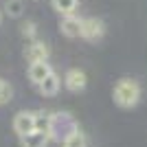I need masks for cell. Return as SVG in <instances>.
Returning a JSON list of instances; mask_svg holds the SVG:
<instances>
[{
	"instance_id": "cell-9",
	"label": "cell",
	"mask_w": 147,
	"mask_h": 147,
	"mask_svg": "<svg viewBox=\"0 0 147 147\" xmlns=\"http://www.w3.org/2000/svg\"><path fill=\"white\" fill-rule=\"evenodd\" d=\"M37 88H40V92H42L44 97H55L57 92H59V88H61V79H59V75L53 70V73H51V75H49V77H46V79H44Z\"/></svg>"
},
{
	"instance_id": "cell-10",
	"label": "cell",
	"mask_w": 147,
	"mask_h": 147,
	"mask_svg": "<svg viewBox=\"0 0 147 147\" xmlns=\"http://www.w3.org/2000/svg\"><path fill=\"white\" fill-rule=\"evenodd\" d=\"M49 141L51 138L46 132H31V134L20 136V145L22 147H46Z\"/></svg>"
},
{
	"instance_id": "cell-12",
	"label": "cell",
	"mask_w": 147,
	"mask_h": 147,
	"mask_svg": "<svg viewBox=\"0 0 147 147\" xmlns=\"http://www.w3.org/2000/svg\"><path fill=\"white\" fill-rule=\"evenodd\" d=\"M59 145L61 147H88V138H86V134H84L81 129H75L73 134L66 136Z\"/></svg>"
},
{
	"instance_id": "cell-16",
	"label": "cell",
	"mask_w": 147,
	"mask_h": 147,
	"mask_svg": "<svg viewBox=\"0 0 147 147\" xmlns=\"http://www.w3.org/2000/svg\"><path fill=\"white\" fill-rule=\"evenodd\" d=\"M11 86L7 84V81H2V86H0V105L7 103V101H11Z\"/></svg>"
},
{
	"instance_id": "cell-1",
	"label": "cell",
	"mask_w": 147,
	"mask_h": 147,
	"mask_svg": "<svg viewBox=\"0 0 147 147\" xmlns=\"http://www.w3.org/2000/svg\"><path fill=\"white\" fill-rule=\"evenodd\" d=\"M141 84L132 77H123L114 84L112 88V99H114V103L119 108H134L138 101H141Z\"/></svg>"
},
{
	"instance_id": "cell-7",
	"label": "cell",
	"mask_w": 147,
	"mask_h": 147,
	"mask_svg": "<svg viewBox=\"0 0 147 147\" xmlns=\"http://www.w3.org/2000/svg\"><path fill=\"white\" fill-rule=\"evenodd\" d=\"M53 73V68H51V64L46 59L44 61H33V64H29V79L33 86H40L49 75Z\"/></svg>"
},
{
	"instance_id": "cell-14",
	"label": "cell",
	"mask_w": 147,
	"mask_h": 147,
	"mask_svg": "<svg viewBox=\"0 0 147 147\" xmlns=\"http://www.w3.org/2000/svg\"><path fill=\"white\" fill-rule=\"evenodd\" d=\"M33 114H35V132H46L49 134L51 112H33Z\"/></svg>"
},
{
	"instance_id": "cell-2",
	"label": "cell",
	"mask_w": 147,
	"mask_h": 147,
	"mask_svg": "<svg viewBox=\"0 0 147 147\" xmlns=\"http://www.w3.org/2000/svg\"><path fill=\"white\" fill-rule=\"evenodd\" d=\"M75 129H79L75 117L70 112H51V121H49V138L51 141L61 143L66 136H70Z\"/></svg>"
},
{
	"instance_id": "cell-11",
	"label": "cell",
	"mask_w": 147,
	"mask_h": 147,
	"mask_svg": "<svg viewBox=\"0 0 147 147\" xmlns=\"http://www.w3.org/2000/svg\"><path fill=\"white\" fill-rule=\"evenodd\" d=\"M51 5H53V9L64 18V16H73V13H77L79 0H51Z\"/></svg>"
},
{
	"instance_id": "cell-17",
	"label": "cell",
	"mask_w": 147,
	"mask_h": 147,
	"mask_svg": "<svg viewBox=\"0 0 147 147\" xmlns=\"http://www.w3.org/2000/svg\"><path fill=\"white\" fill-rule=\"evenodd\" d=\"M0 24H2V11H0Z\"/></svg>"
},
{
	"instance_id": "cell-15",
	"label": "cell",
	"mask_w": 147,
	"mask_h": 147,
	"mask_svg": "<svg viewBox=\"0 0 147 147\" xmlns=\"http://www.w3.org/2000/svg\"><path fill=\"white\" fill-rule=\"evenodd\" d=\"M20 33H22V37L26 42H33V40H37V24L35 22H24L20 26Z\"/></svg>"
},
{
	"instance_id": "cell-13",
	"label": "cell",
	"mask_w": 147,
	"mask_h": 147,
	"mask_svg": "<svg viewBox=\"0 0 147 147\" xmlns=\"http://www.w3.org/2000/svg\"><path fill=\"white\" fill-rule=\"evenodd\" d=\"M5 13L9 18H22V13H24V2H22V0H7L5 2Z\"/></svg>"
},
{
	"instance_id": "cell-4",
	"label": "cell",
	"mask_w": 147,
	"mask_h": 147,
	"mask_svg": "<svg viewBox=\"0 0 147 147\" xmlns=\"http://www.w3.org/2000/svg\"><path fill=\"white\" fill-rule=\"evenodd\" d=\"M86 84H88V77L79 68H68L64 73V86L68 92H81L86 88Z\"/></svg>"
},
{
	"instance_id": "cell-5",
	"label": "cell",
	"mask_w": 147,
	"mask_h": 147,
	"mask_svg": "<svg viewBox=\"0 0 147 147\" xmlns=\"http://www.w3.org/2000/svg\"><path fill=\"white\" fill-rule=\"evenodd\" d=\"M24 59L29 61V64L49 59V46H46V42H42V40H33V42H29L24 46Z\"/></svg>"
},
{
	"instance_id": "cell-18",
	"label": "cell",
	"mask_w": 147,
	"mask_h": 147,
	"mask_svg": "<svg viewBox=\"0 0 147 147\" xmlns=\"http://www.w3.org/2000/svg\"><path fill=\"white\" fill-rule=\"evenodd\" d=\"M0 86H2V79H0Z\"/></svg>"
},
{
	"instance_id": "cell-3",
	"label": "cell",
	"mask_w": 147,
	"mask_h": 147,
	"mask_svg": "<svg viewBox=\"0 0 147 147\" xmlns=\"http://www.w3.org/2000/svg\"><path fill=\"white\" fill-rule=\"evenodd\" d=\"M103 33H105V24L101 18H81L79 37H84L88 42H94V40H101Z\"/></svg>"
},
{
	"instance_id": "cell-8",
	"label": "cell",
	"mask_w": 147,
	"mask_h": 147,
	"mask_svg": "<svg viewBox=\"0 0 147 147\" xmlns=\"http://www.w3.org/2000/svg\"><path fill=\"white\" fill-rule=\"evenodd\" d=\"M59 31L64 33L66 37H79V31H81V18L77 13L73 16H64L59 22Z\"/></svg>"
},
{
	"instance_id": "cell-6",
	"label": "cell",
	"mask_w": 147,
	"mask_h": 147,
	"mask_svg": "<svg viewBox=\"0 0 147 147\" xmlns=\"http://www.w3.org/2000/svg\"><path fill=\"white\" fill-rule=\"evenodd\" d=\"M13 129L18 136H24L35 132V114L33 112H18L13 117Z\"/></svg>"
}]
</instances>
